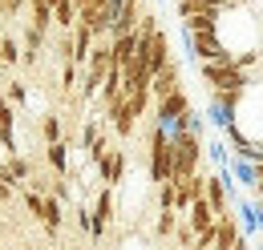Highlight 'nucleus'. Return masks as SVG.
<instances>
[{"label": "nucleus", "mask_w": 263, "mask_h": 250, "mask_svg": "<svg viewBox=\"0 0 263 250\" xmlns=\"http://www.w3.org/2000/svg\"><path fill=\"white\" fill-rule=\"evenodd\" d=\"M239 4H251V0H239Z\"/></svg>", "instance_id": "a19ab883"}, {"label": "nucleus", "mask_w": 263, "mask_h": 250, "mask_svg": "<svg viewBox=\"0 0 263 250\" xmlns=\"http://www.w3.org/2000/svg\"><path fill=\"white\" fill-rule=\"evenodd\" d=\"M202 81L211 85V93H223V97H243L251 85H255L247 73H239L231 61H223V65H202Z\"/></svg>", "instance_id": "7ed1b4c3"}, {"label": "nucleus", "mask_w": 263, "mask_h": 250, "mask_svg": "<svg viewBox=\"0 0 263 250\" xmlns=\"http://www.w3.org/2000/svg\"><path fill=\"white\" fill-rule=\"evenodd\" d=\"M73 85H77V65L69 61L65 69H61V89H65V93H73Z\"/></svg>", "instance_id": "2f4dec72"}, {"label": "nucleus", "mask_w": 263, "mask_h": 250, "mask_svg": "<svg viewBox=\"0 0 263 250\" xmlns=\"http://www.w3.org/2000/svg\"><path fill=\"white\" fill-rule=\"evenodd\" d=\"M174 242H178L182 250H191V246H195V230H191V226H186L182 218H178V230H174Z\"/></svg>", "instance_id": "c85d7f7f"}, {"label": "nucleus", "mask_w": 263, "mask_h": 250, "mask_svg": "<svg viewBox=\"0 0 263 250\" xmlns=\"http://www.w3.org/2000/svg\"><path fill=\"white\" fill-rule=\"evenodd\" d=\"M227 170H231V182H235V186H243V190H255V186H259V174H255V165H251V161L231 157Z\"/></svg>", "instance_id": "2eb2a0df"}, {"label": "nucleus", "mask_w": 263, "mask_h": 250, "mask_svg": "<svg viewBox=\"0 0 263 250\" xmlns=\"http://www.w3.org/2000/svg\"><path fill=\"white\" fill-rule=\"evenodd\" d=\"M114 218H118V214H114V190L105 186L98 194V202H93V230H89V238H101V234H105V226H109Z\"/></svg>", "instance_id": "9b49d317"}, {"label": "nucleus", "mask_w": 263, "mask_h": 250, "mask_svg": "<svg viewBox=\"0 0 263 250\" xmlns=\"http://www.w3.org/2000/svg\"><path fill=\"white\" fill-rule=\"evenodd\" d=\"M4 97H8V105H12V109H16V105H25V101H29L25 81H8V85H4Z\"/></svg>", "instance_id": "bb28decb"}, {"label": "nucleus", "mask_w": 263, "mask_h": 250, "mask_svg": "<svg viewBox=\"0 0 263 250\" xmlns=\"http://www.w3.org/2000/svg\"><path fill=\"white\" fill-rule=\"evenodd\" d=\"M259 53H263V49H259Z\"/></svg>", "instance_id": "79ce46f5"}, {"label": "nucleus", "mask_w": 263, "mask_h": 250, "mask_svg": "<svg viewBox=\"0 0 263 250\" xmlns=\"http://www.w3.org/2000/svg\"><path fill=\"white\" fill-rule=\"evenodd\" d=\"M105 121L114 125V133H118V137H134V129H138V113L130 109V101H126V97H118L114 105H105Z\"/></svg>", "instance_id": "0eeeda50"}, {"label": "nucleus", "mask_w": 263, "mask_h": 250, "mask_svg": "<svg viewBox=\"0 0 263 250\" xmlns=\"http://www.w3.org/2000/svg\"><path fill=\"white\" fill-rule=\"evenodd\" d=\"M235 109H239V97L211 93L206 109H202V117H206V125H215V129H223V133H227L231 125H235Z\"/></svg>", "instance_id": "423d86ee"}, {"label": "nucleus", "mask_w": 263, "mask_h": 250, "mask_svg": "<svg viewBox=\"0 0 263 250\" xmlns=\"http://www.w3.org/2000/svg\"><path fill=\"white\" fill-rule=\"evenodd\" d=\"M4 165H8V174H12V182H16V186H25V182L33 178L29 157H21V154H8V161H4Z\"/></svg>", "instance_id": "4be33fe9"}, {"label": "nucleus", "mask_w": 263, "mask_h": 250, "mask_svg": "<svg viewBox=\"0 0 263 250\" xmlns=\"http://www.w3.org/2000/svg\"><path fill=\"white\" fill-rule=\"evenodd\" d=\"M178 89H182V81H178V65H174V61L166 65L162 73H154V77H150V93H154V101L178 93Z\"/></svg>", "instance_id": "f8f14e48"}, {"label": "nucleus", "mask_w": 263, "mask_h": 250, "mask_svg": "<svg viewBox=\"0 0 263 250\" xmlns=\"http://www.w3.org/2000/svg\"><path fill=\"white\" fill-rule=\"evenodd\" d=\"M41 53H45V32L25 29V53H21V61H25V65H36V61H41Z\"/></svg>", "instance_id": "412c9836"}, {"label": "nucleus", "mask_w": 263, "mask_h": 250, "mask_svg": "<svg viewBox=\"0 0 263 250\" xmlns=\"http://www.w3.org/2000/svg\"><path fill=\"white\" fill-rule=\"evenodd\" d=\"M202 129H206V117L198 113L195 105H191V113H186V133H195V137H202Z\"/></svg>", "instance_id": "c756f323"}, {"label": "nucleus", "mask_w": 263, "mask_h": 250, "mask_svg": "<svg viewBox=\"0 0 263 250\" xmlns=\"http://www.w3.org/2000/svg\"><path fill=\"white\" fill-rule=\"evenodd\" d=\"M158 210H174V182L158 186Z\"/></svg>", "instance_id": "7c9ffc66"}, {"label": "nucleus", "mask_w": 263, "mask_h": 250, "mask_svg": "<svg viewBox=\"0 0 263 250\" xmlns=\"http://www.w3.org/2000/svg\"><path fill=\"white\" fill-rule=\"evenodd\" d=\"M150 182L154 186L170 182V137H166L158 125L150 129Z\"/></svg>", "instance_id": "20e7f679"}, {"label": "nucleus", "mask_w": 263, "mask_h": 250, "mask_svg": "<svg viewBox=\"0 0 263 250\" xmlns=\"http://www.w3.org/2000/svg\"><path fill=\"white\" fill-rule=\"evenodd\" d=\"M186 40H191V53L198 57V65H223V61H231V53L223 49L219 32H186Z\"/></svg>", "instance_id": "39448f33"}, {"label": "nucleus", "mask_w": 263, "mask_h": 250, "mask_svg": "<svg viewBox=\"0 0 263 250\" xmlns=\"http://www.w3.org/2000/svg\"><path fill=\"white\" fill-rule=\"evenodd\" d=\"M251 250H263V242H259V238H255V242H251Z\"/></svg>", "instance_id": "58836bf2"}, {"label": "nucleus", "mask_w": 263, "mask_h": 250, "mask_svg": "<svg viewBox=\"0 0 263 250\" xmlns=\"http://www.w3.org/2000/svg\"><path fill=\"white\" fill-rule=\"evenodd\" d=\"M182 222H186L195 234H202V230H211V226L219 222V214L211 210V202H206V194H202V198H195V202H191V210L182 214Z\"/></svg>", "instance_id": "1a4fd4ad"}, {"label": "nucleus", "mask_w": 263, "mask_h": 250, "mask_svg": "<svg viewBox=\"0 0 263 250\" xmlns=\"http://www.w3.org/2000/svg\"><path fill=\"white\" fill-rule=\"evenodd\" d=\"M73 214H77V226H81V230H85V234H89V230H93V210H85V206H77V210H73Z\"/></svg>", "instance_id": "473e14b6"}, {"label": "nucleus", "mask_w": 263, "mask_h": 250, "mask_svg": "<svg viewBox=\"0 0 263 250\" xmlns=\"http://www.w3.org/2000/svg\"><path fill=\"white\" fill-rule=\"evenodd\" d=\"M98 174H101V182L109 190L122 186V178H126V150H109V154L98 161Z\"/></svg>", "instance_id": "6e6552de"}, {"label": "nucleus", "mask_w": 263, "mask_h": 250, "mask_svg": "<svg viewBox=\"0 0 263 250\" xmlns=\"http://www.w3.org/2000/svg\"><path fill=\"white\" fill-rule=\"evenodd\" d=\"M138 20H142V0H126V8L118 12V20L109 25V36H126V32H138Z\"/></svg>", "instance_id": "ddd939ff"}, {"label": "nucleus", "mask_w": 263, "mask_h": 250, "mask_svg": "<svg viewBox=\"0 0 263 250\" xmlns=\"http://www.w3.org/2000/svg\"><path fill=\"white\" fill-rule=\"evenodd\" d=\"M235 222H239V234H243L247 242L259 238V206H255L251 198H243V202L235 206Z\"/></svg>", "instance_id": "9d476101"}, {"label": "nucleus", "mask_w": 263, "mask_h": 250, "mask_svg": "<svg viewBox=\"0 0 263 250\" xmlns=\"http://www.w3.org/2000/svg\"><path fill=\"white\" fill-rule=\"evenodd\" d=\"M29 29H36V32L53 29V8L45 0H29Z\"/></svg>", "instance_id": "6ab92c4d"}, {"label": "nucleus", "mask_w": 263, "mask_h": 250, "mask_svg": "<svg viewBox=\"0 0 263 250\" xmlns=\"http://www.w3.org/2000/svg\"><path fill=\"white\" fill-rule=\"evenodd\" d=\"M49 194H53L57 202H69V182L65 178H53V190H49Z\"/></svg>", "instance_id": "72a5a7b5"}, {"label": "nucleus", "mask_w": 263, "mask_h": 250, "mask_svg": "<svg viewBox=\"0 0 263 250\" xmlns=\"http://www.w3.org/2000/svg\"><path fill=\"white\" fill-rule=\"evenodd\" d=\"M0 49H4V29H0Z\"/></svg>", "instance_id": "ea45409f"}, {"label": "nucleus", "mask_w": 263, "mask_h": 250, "mask_svg": "<svg viewBox=\"0 0 263 250\" xmlns=\"http://www.w3.org/2000/svg\"><path fill=\"white\" fill-rule=\"evenodd\" d=\"M239 238H243V234H239V222H235V214H223V218L215 222V250H231Z\"/></svg>", "instance_id": "4468645a"}, {"label": "nucleus", "mask_w": 263, "mask_h": 250, "mask_svg": "<svg viewBox=\"0 0 263 250\" xmlns=\"http://www.w3.org/2000/svg\"><path fill=\"white\" fill-rule=\"evenodd\" d=\"M202 157H211L219 170H227V161H231V145H227V141H206V145H202Z\"/></svg>", "instance_id": "b1692460"}, {"label": "nucleus", "mask_w": 263, "mask_h": 250, "mask_svg": "<svg viewBox=\"0 0 263 250\" xmlns=\"http://www.w3.org/2000/svg\"><path fill=\"white\" fill-rule=\"evenodd\" d=\"M53 25L61 32H73V25H77V4L73 0H57L53 4Z\"/></svg>", "instance_id": "aec40b11"}, {"label": "nucleus", "mask_w": 263, "mask_h": 250, "mask_svg": "<svg viewBox=\"0 0 263 250\" xmlns=\"http://www.w3.org/2000/svg\"><path fill=\"white\" fill-rule=\"evenodd\" d=\"M98 141H101V125H98V121H85V129H81V150L89 154Z\"/></svg>", "instance_id": "cd10ccee"}, {"label": "nucleus", "mask_w": 263, "mask_h": 250, "mask_svg": "<svg viewBox=\"0 0 263 250\" xmlns=\"http://www.w3.org/2000/svg\"><path fill=\"white\" fill-rule=\"evenodd\" d=\"M255 174H259V186H263V165H255ZM259 186H255V190H259Z\"/></svg>", "instance_id": "4c0bfd02"}, {"label": "nucleus", "mask_w": 263, "mask_h": 250, "mask_svg": "<svg viewBox=\"0 0 263 250\" xmlns=\"http://www.w3.org/2000/svg\"><path fill=\"white\" fill-rule=\"evenodd\" d=\"M174 230H178V214H174V210H158L154 234H158V238H174Z\"/></svg>", "instance_id": "393cba45"}, {"label": "nucleus", "mask_w": 263, "mask_h": 250, "mask_svg": "<svg viewBox=\"0 0 263 250\" xmlns=\"http://www.w3.org/2000/svg\"><path fill=\"white\" fill-rule=\"evenodd\" d=\"M231 250H251V242H247V238H239V242H235Z\"/></svg>", "instance_id": "e433bc0d"}, {"label": "nucleus", "mask_w": 263, "mask_h": 250, "mask_svg": "<svg viewBox=\"0 0 263 250\" xmlns=\"http://www.w3.org/2000/svg\"><path fill=\"white\" fill-rule=\"evenodd\" d=\"M41 137H45V145L65 141V129H61V117H57V113H45V117H41Z\"/></svg>", "instance_id": "5701e85b"}, {"label": "nucleus", "mask_w": 263, "mask_h": 250, "mask_svg": "<svg viewBox=\"0 0 263 250\" xmlns=\"http://www.w3.org/2000/svg\"><path fill=\"white\" fill-rule=\"evenodd\" d=\"M114 40V69H126L138 53V32H126V36H109Z\"/></svg>", "instance_id": "dca6fc26"}, {"label": "nucleus", "mask_w": 263, "mask_h": 250, "mask_svg": "<svg viewBox=\"0 0 263 250\" xmlns=\"http://www.w3.org/2000/svg\"><path fill=\"white\" fill-rule=\"evenodd\" d=\"M45 161H49V170H53L57 178H65V174H69V141L45 145Z\"/></svg>", "instance_id": "a211bd4d"}, {"label": "nucleus", "mask_w": 263, "mask_h": 250, "mask_svg": "<svg viewBox=\"0 0 263 250\" xmlns=\"http://www.w3.org/2000/svg\"><path fill=\"white\" fill-rule=\"evenodd\" d=\"M0 202H12V186H4V182H0Z\"/></svg>", "instance_id": "c9c22d12"}, {"label": "nucleus", "mask_w": 263, "mask_h": 250, "mask_svg": "<svg viewBox=\"0 0 263 250\" xmlns=\"http://www.w3.org/2000/svg\"><path fill=\"white\" fill-rule=\"evenodd\" d=\"M186 113H191V97L178 89V93L162 97V101L154 105V125H158L166 137L174 141L178 133H186Z\"/></svg>", "instance_id": "f03ea898"}, {"label": "nucleus", "mask_w": 263, "mask_h": 250, "mask_svg": "<svg viewBox=\"0 0 263 250\" xmlns=\"http://www.w3.org/2000/svg\"><path fill=\"white\" fill-rule=\"evenodd\" d=\"M25 210H29L33 218H41V194H33V190L25 194Z\"/></svg>", "instance_id": "f704fd0d"}, {"label": "nucleus", "mask_w": 263, "mask_h": 250, "mask_svg": "<svg viewBox=\"0 0 263 250\" xmlns=\"http://www.w3.org/2000/svg\"><path fill=\"white\" fill-rule=\"evenodd\" d=\"M198 165H202V137L178 133L170 141V182H182V178L198 174Z\"/></svg>", "instance_id": "f257e3e1"}, {"label": "nucleus", "mask_w": 263, "mask_h": 250, "mask_svg": "<svg viewBox=\"0 0 263 250\" xmlns=\"http://www.w3.org/2000/svg\"><path fill=\"white\" fill-rule=\"evenodd\" d=\"M61 218H65V214H61V202H57L53 194H45V198H41V226H45L49 234H57V230H61Z\"/></svg>", "instance_id": "f3484780"}, {"label": "nucleus", "mask_w": 263, "mask_h": 250, "mask_svg": "<svg viewBox=\"0 0 263 250\" xmlns=\"http://www.w3.org/2000/svg\"><path fill=\"white\" fill-rule=\"evenodd\" d=\"M0 65H21V45L12 32H4V49H0Z\"/></svg>", "instance_id": "a878e982"}]
</instances>
